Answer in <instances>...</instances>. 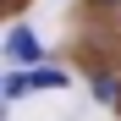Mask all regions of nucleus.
Instances as JSON below:
<instances>
[{
    "mask_svg": "<svg viewBox=\"0 0 121 121\" xmlns=\"http://www.w3.org/2000/svg\"><path fill=\"white\" fill-rule=\"evenodd\" d=\"M0 99H6V77H0Z\"/></svg>",
    "mask_w": 121,
    "mask_h": 121,
    "instance_id": "7",
    "label": "nucleus"
},
{
    "mask_svg": "<svg viewBox=\"0 0 121 121\" xmlns=\"http://www.w3.org/2000/svg\"><path fill=\"white\" fill-rule=\"evenodd\" d=\"M6 60H22V66H39V39L28 28H11L6 33Z\"/></svg>",
    "mask_w": 121,
    "mask_h": 121,
    "instance_id": "1",
    "label": "nucleus"
},
{
    "mask_svg": "<svg viewBox=\"0 0 121 121\" xmlns=\"http://www.w3.org/2000/svg\"><path fill=\"white\" fill-rule=\"evenodd\" d=\"M88 83H94V99H99V105H121V77L116 72H99V77H88Z\"/></svg>",
    "mask_w": 121,
    "mask_h": 121,
    "instance_id": "3",
    "label": "nucleus"
},
{
    "mask_svg": "<svg viewBox=\"0 0 121 121\" xmlns=\"http://www.w3.org/2000/svg\"><path fill=\"white\" fill-rule=\"evenodd\" d=\"M28 88H72V77L50 60H39V66H28Z\"/></svg>",
    "mask_w": 121,
    "mask_h": 121,
    "instance_id": "2",
    "label": "nucleus"
},
{
    "mask_svg": "<svg viewBox=\"0 0 121 121\" xmlns=\"http://www.w3.org/2000/svg\"><path fill=\"white\" fill-rule=\"evenodd\" d=\"M22 94H28V72H11L6 77V99H22Z\"/></svg>",
    "mask_w": 121,
    "mask_h": 121,
    "instance_id": "4",
    "label": "nucleus"
},
{
    "mask_svg": "<svg viewBox=\"0 0 121 121\" xmlns=\"http://www.w3.org/2000/svg\"><path fill=\"white\" fill-rule=\"evenodd\" d=\"M94 6H121V0H94Z\"/></svg>",
    "mask_w": 121,
    "mask_h": 121,
    "instance_id": "6",
    "label": "nucleus"
},
{
    "mask_svg": "<svg viewBox=\"0 0 121 121\" xmlns=\"http://www.w3.org/2000/svg\"><path fill=\"white\" fill-rule=\"evenodd\" d=\"M6 6H22V0H0V11H6Z\"/></svg>",
    "mask_w": 121,
    "mask_h": 121,
    "instance_id": "5",
    "label": "nucleus"
}]
</instances>
